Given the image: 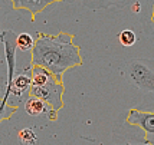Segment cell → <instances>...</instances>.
I'll use <instances>...</instances> for the list:
<instances>
[{
  "label": "cell",
  "instance_id": "1",
  "mask_svg": "<svg viewBox=\"0 0 154 145\" xmlns=\"http://www.w3.org/2000/svg\"><path fill=\"white\" fill-rule=\"evenodd\" d=\"M74 33L59 32L56 35L39 32L32 52L30 65L42 66L63 79V73L82 65L81 47L74 42Z\"/></svg>",
  "mask_w": 154,
  "mask_h": 145
},
{
  "label": "cell",
  "instance_id": "2",
  "mask_svg": "<svg viewBox=\"0 0 154 145\" xmlns=\"http://www.w3.org/2000/svg\"><path fill=\"white\" fill-rule=\"evenodd\" d=\"M124 76L128 83H131L134 88L154 93V59H131L125 65Z\"/></svg>",
  "mask_w": 154,
  "mask_h": 145
},
{
  "label": "cell",
  "instance_id": "3",
  "mask_svg": "<svg viewBox=\"0 0 154 145\" xmlns=\"http://www.w3.org/2000/svg\"><path fill=\"white\" fill-rule=\"evenodd\" d=\"M63 93H65L63 82L58 79L56 75H52L45 83L30 86L27 95L43 99L55 111H60L63 108Z\"/></svg>",
  "mask_w": 154,
  "mask_h": 145
},
{
  "label": "cell",
  "instance_id": "4",
  "mask_svg": "<svg viewBox=\"0 0 154 145\" xmlns=\"http://www.w3.org/2000/svg\"><path fill=\"white\" fill-rule=\"evenodd\" d=\"M127 124L144 131V141L154 145V112L130 109L127 112Z\"/></svg>",
  "mask_w": 154,
  "mask_h": 145
},
{
  "label": "cell",
  "instance_id": "5",
  "mask_svg": "<svg viewBox=\"0 0 154 145\" xmlns=\"http://www.w3.org/2000/svg\"><path fill=\"white\" fill-rule=\"evenodd\" d=\"M25 111L30 116H42L45 115L49 121H56L58 119V111H55L52 106L43 99L36 98V96H27L25 101Z\"/></svg>",
  "mask_w": 154,
  "mask_h": 145
},
{
  "label": "cell",
  "instance_id": "6",
  "mask_svg": "<svg viewBox=\"0 0 154 145\" xmlns=\"http://www.w3.org/2000/svg\"><path fill=\"white\" fill-rule=\"evenodd\" d=\"M12 6L16 10H26L30 13L32 19H35V16L40 12H43L46 7H49L51 5L59 3L63 0H10Z\"/></svg>",
  "mask_w": 154,
  "mask_h": 145
},
{
  "label": "cell",
  "instance_id": "7",
  "mask_svg": "<svg viewBox=\"0 0 154 145\" xmlns=\"http://www.w3.org/2000/svg\"><path fill=\"white\" fill-rule=\"evenodd\" d=\"M72 5H82L91 10H101V9H109V7H125L131 5L134 0H63Z\"/></svg>",
  "mask_w": 154,
  "mask_h": 145
},
{
  "label": "cell",
  "instance_id": "8",
  "mask_svg": "<svg viewBox=\"0 0 154 145\" xmlns=\"http://www.w3.org/2000/svg\"><path fill=\"white\" fill-rule=\"evenodd\" d=\"M9 96H10V86L6 83L3 96L0 99V122L5 121V119L12 118V115L17 111V106L12 105V104L9 102Z\"/></svg>",
  "mask_w": 154,
  "mask_h": 145
},
{
  "label": "cell",
  "instance_id": "9",
  "mask_svg": "<svg viewBox=\"0 0 154 145\" xmlns=\"http://www.w3.org/2000/svg\"><path fill=\"white\" fill-rule=\"evenodd\" d=\"M33 45H35V39L32 35H29V33H20V35L16 36V46L22 52L32 50Z\"/></svg>",
  "mask_w": 154,
  "mask_h": 145
},
{
  "label": "cell",
  "instance_id": "10",
  "mask_svg": "<svg viewBox=\"0 0 154 145\" xmlns=\"http://www.w3.org/2000/svg\"><path fill=\"white\" fill-rule=\"evenodd\" d=\"M118 40H120V43L122 46L130 47V46H133V45H135L137 35H135V32L131 30V29H124V30H121L120 35H118Z\"/></svg>",
  "mask_w": 154,
  "mask_h": 145
},
{
  "label": "cell",
  "instance_id": "11",
  "mask_svg": "<svg viewBox=\"0 0 154 145\" xmlns=\"http://www.w3.org/2000/svg\"><path fill=\"white\" fill-rule=\"evenodd\" d=\"M17 137H19V141L22 142V145H38L36 144V135H35V132L30 129V128H23V129H20L19 134H17Z\"/></svg>",
  "mask_w": 154,
  "mask_h": 145
},
{
  "label": "cell",
  "instance_id": "12",
  "mask_svg": "<svg viewBox=\"0 0 154 145\" xmlns=\"http://www.w3.org/2000/svg\"><path fill=\"white\" fill-rule=\"evenodd\" d=\"M130 9L133 10V13H140L141 12V3L138 2V0H134V2H131Z\"/></svg>",
  "mask_w": 154,
  "mask_h": 145
},
{
  "label": "cell",
  "instance_id": "13",
  "mask_svg": "<svg viewBox=\"0 0 154 145\" xmlns=\"http://www.w3.org/2000/svg\"><path fill=\"white\" fill-rule=\"evenodd\" d=\"M120 145H153V144H148L146 141H143V142H124V144H120Z\"/></svg>",
  "mask_w": 154,
  "mask_h": 145
},
{
  "label": "cell",
  "instance_id": "14",
  "mask_svg": "<svg viewBox=\"0 0 154 145\" xmlns=\"http://www.w3.org/2000/svg\"><path fill=\"white\" fill-rule=\"evenodd\" d=\"M150 23L154 25V5H153V12H151V16H150Z\"/></svg>",
  "mask_w": 154,
  "mask_h": 145
},
{
  "label": "cell",
  "instance_id": "15",
  "mask_svg": "<svg viewBox=\"0 0 154 145\" xmlns=\"http://www.w3.org/2000/svg\"><path fill=\"white\" fill-rule=\"evenodd\" d=\"M0 36H2V32H0Z\"/></svg>",
  "mask_w": 154,
  "mask_h": 145
}]
</instances>
